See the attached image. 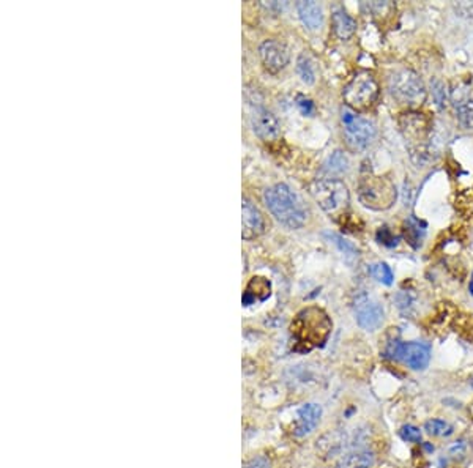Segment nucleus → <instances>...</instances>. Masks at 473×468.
<instances>
[{
    "label": "nucleus",
    "mask_w": 473,
    "mask_h": 468,
    "mask_svg": "<svg viewBox=\"0 0 473 468\" xmlns=\"http://www.w3.org/2000/svg\"><path fill=\"white\" fill-rule=\"evenodd\" d=\"M333 323L324 309L310 306L300 311L290 325L292 339L295 341L297 349L311 350L322 347L332 333Z\"/></svg>",
    "instance_id": "f257e3e1"
},
{
    "label": "nucleus",
    "mask_w": 473,
    "mask_h": 468,
    "mask_svg": "<svg viewBox=\"0 0 473 468\" xmlns=\"http://www.w3.org/2000/svg\"><path fill=\"white\" fill-rule=\"evenodd\" d=\"M263 200L275 219L288 229H300L306 222V208L290 186L284 183L271 186L265 191Z\"/></svg>",
    "instance_id": "f03ea898"
},
{
    "label": "nucleus",
    "mask_w": 473,
    "mask_h": 468,
    "mask_svg": "<svg viewBox=\"0 0 473 468\" xmlns=\"http://www.w3.org/2000/svg\"><path fill=\"white\" fill-rule=\"evenodd\" d=\"M396 197L398 190L388 177L368 174L358 183V199L369 210H388L396 202Z\"/></svg>",
    "instance_id": "7ed1b4c3"
},
{
    "label": "nucleus",
    "mask_w": 473,
    "mask_h": 468,
    "mask_svg": "<svg viewBox=\"0 0 473 468\" xmlns=\"http://www.w3.org/2000/svg\"><path fill=\"white\" fill-rule=\"evenodd\" d=\"M310 192L322 210L330 216H339L349 208L350 192L338 178H320L310 185Z\"/></svg>",
    "instance_id": "20e7f679"
},
{
    "label": "nucleus",
    "mask_w": 473,
    "mask_h": 468,
    "mask_svg": "<svg viewBox=\"0 0 473 468\" xmlns=\"http://www.w3.org/2000/svg\"><path fill=\"white\" fill-rule=\"evenodd\" d=\"M388 90L398 103L411 107L423 104L428 97L423 79L408 68H401L391 73L388 79Z\"/></svg>",
    "instance_id": "39448f33"
},
{
    "label": "nucleus",
    "mask_w": 473,
    "mask_h": 468,
    "mask_svg": "<svg viewBox=\"0 0 473 468\" xmlns=\"http://www.w3.org/2000/svg\"><path fill=\"white\" fill-rule=\"evenodd\" d=\"M381 87L376 77L368 71L357 73L342 90L344 103L355 112H366L377 102Z\"/></svg>",
    "instance_id": "423d86ee"
},
{
    "label": "nucleus",
    "mask_w": 473,
    "mask_h": 468,
    "mask_svg": "<svg viewBox=\"0 0 473 468\" xmlns=\"http://www.w3.org/2000/svg\"><path fill=\"white\" fill-rule=\"evenodd\" d=\"M344 139L352 152H364L376 141L377 128L371 120L358 117L352 111H342Z\"/></svg>",
    "instance_id": "0eeeda50"
},
{
    "label": "nucleus",
    "mask_w": 473,
    "mask_h": 468,
    "mask_svg": "<svg viewBox=\"0 0 473 468\" xmlns=\"http://www.w3.org/2000/svg\"><path fill=\"white\" fill-rule=\"evenodd\" d=\"M355 315L358 325L363 330L376 331L384 323L385 312L379 301L368 297V295H361L355 303Z\"/></svg>",
    "instance_id": "6e6552de"
},
{
    "label": "nucleus",
    "mask_w": 473,
    "mask_h": 468,
    "mask_svg": "<svg viewBox=\"0 0 473 468\" xmlns=\"http://www.w3.org/2000/svg\"><path fill=\"white\" fill-rule=\"evenodd\" d=\"M259 55L263 67L267 68L270 73H279V71L288 67L290 60L288 46L276 40L263 41L259 48Z\"/></svg>",
    "instance_id": "1a4fd4ad"
},
{
    "label": "nucleus",
    "mask_w": 473,
    "mask_h": 468,
    "mask_svg": "<svg viewBox=\"0 0 473 468\" xmlns=\"http://www.w3.org/2000/svg\"><path fill=\"white\" fill-rule=\"evenodd\" d=\"M249 121L253 131L263 141H273L281 133V125H279L278 119L273 112L265 109V107H254L249 115Z\"/></svg>",
    "instance_id": "9d476101"
},
{
    "label": "nucleus",
    "mask_w": 473,
    "mask_h": 468,
    "mask_svg": "<svg viewBox=\"0 0 473 468\" xmlns=\"http://www.w3.org/2000/svg\"><path fill=\"white\" fill-rule=\"evenodd\" d=\"M241 236L245 240H254L257 236L263 234L265 230V221L263 216L251 200L243 199L241 205Z\"/></svg>",
    "instance_id": "9b49d317"
},
{
    "label": "nucleus",
    "mask_w": 473,
    "mask_h": 468,
    "mask_svg": "<svg viewBox=\"0 0 473 468\" xmlns=\"http://www.w3.org/2000/svg\"><path fill=\"white\" fill-rule=\"evenodd\" d=\"M401 361L413 371H425L431 361V347L423 342H404Z\"/></svg>",
    "instance_id": "f8f14e48"
},
{
    "label": "nucleus",
    "mask_w": 473,
    "mask_h": 468,
    "mask_svg": "<svg viewBox=\"0 0 473 468\" xmlns=\"http://www.w3.org/2000/svg\"><path fill=\"white\" fill-rule=\"evenodd\" d=\"M399 125H401V129H403L406 139H408L411 142L421 143L423 141H425L426 134L429 133L428 121L420 112L412 111V112L403 114V117L399 119Z\"/></svg>",
    "instance_id": "ddd939ff"
},
{
    "label": "nucleus",
    "mask_w": 473,
    "mask_h": 468,
    "mask_svg": "<svg viewBox=\"0 0 473 468\" xmlns=\"http://www.w3.org/2000/svg\"><path fill=\"white\" fill-rule=\"evenodd\" d=\"M320 416H322V407L319 404H314V402L305 404L298 410L293 434L297 437H305L308 434H311V432L317 428Z\"/></svg>",
    "instance_id": "4468645a"
},
{
    "label": "nucleus",
    "mask_w": 473,
    "mask_h": 468,
    "mask_svg": "<svg viewBox=\"0 0 473 468\" xmlns=\"http://www.w3.org/2000/svg\"><path fill=\"white\" fill-rule=\"evenodd\" d=\"M297 10L302 23L306 28H310V31H317V28H320L322 24H324V11H322L320 4L312 2V0L298 2Z\"/></svg>",
    "instance_id": "2eb2a0df"
},
{
    "label": "nucleus",
    "mask_w": 473,
    "mask_h": 468,
    "mask_svg": "<svg viewBox=\"0 0 473 468\" xmlns=\"http://www.w3.org/2000/svg\"><path fill=\"white\" fill-rule=\"evenodd\" d=\"M270 290H271V284L268 279L256 276L249 281V284L246 287L245 293H243V305H253L254 301H263L270 297Z\"/></svg>",
    "instance_id": "dca6fc26"
},
{
    "label": "nucleus",
    "mask_w": 473,
    "mask_h": 468,
    "mask_svg": "<svg viewBox=\"0 0 473 468\" xmlns=\"http://www.w3.org/2000/svg\"><path fill=\"white\" fill-rule=\"evenodd\" d=\"M333 31L339 40H349L357 31V21L342 9H336L332 16Z\"/></svg>",
    "instance_id": "f3484780"
},
{
    "label": "nucleus",
    "mask_w": 473,
    "mask_h": 468,
    "mask_svg": "<svg viewBox=\"0 0 473 468\" xmlns=\"http://www.w3.org/2000/svg\"><path fill=\"white\" fill-rule=\"evenodd\" d=\"M456 119L464 129H473V99L467 95H460L453 99Z\"/></svg>",
    "instance_id": "a211bd4d"
},
{
    "label": "nucleus",
    "mask_w": 473,
    "mask_h": 468,
    "mask_svg": "<svg viewBox=\"0 0 473 468\" xmlns=\"http://www.w3.org/2000/svg\"><path fill=\"white\" fill-rule=\"evenodd\" d=\"M374 464V455L368 450L355 451L344 456L339 467L341 468H371Z\"/></svg>",
    "instance_id": "6ab92c4d"
},
{
    "label": "nucleus",
    "mask_w": 473,
    "mask_h": 468,
    "mask_svg": "<svg viewBox=\"0 0 473 468\" xmlns=\"http://www.w3.org/2000/svg\"><path fill=\"white\" fill-rule=\"evenodd\" d=\"M349 170V158L341 150H336L324 164V172L328 175H341Z\"/></svg>",
    "instance_id": "aec40b11"
},
{
    "label": "nucleus",
    "mask_w": 473,
    "mask_h": 468,
    "mask_svg": "<svg viewBox=\"0 0 473 468\" xmlns=\"http://www.w3.org/2000/svg\"><path fill=\"white\" fill-rule=\"evenodd\" d=\"M369 275L374 278L376 281H379V283H382L385 285H391L393 284V271L388 265H386L385 262H377V263H372L369 265Z\"/></svg>",
    "instance_id": "412c9836"
},
{
    "label": "nucleus",
    "mask_w": 473,
    "mask_h": 468,
    "mask_svg": "<svg viewBox=\"0 0 473 468\" xmlns=\"http://www.w3.org/2000/svg\"><path fill=\"white\" fill-rule=\"evenodd\" d=\"M425 430L429 435L434 437H450L453 434L455 429L450 423L443 421V420H429L425 424Z\"/></svg>",
    "instance_id": "4be33fe9"
},
{
    "label": "nucleus",
    "mask_w": 473,
    "mask_h": 468,
    "mask_svg": "<svg viewBox=\"0 0 473 468\" xmlns=\"http://www.w3.org/2000/svg\"><path fill=\"white\" fill-rule=\"evenodd\" d=\"M406 236L413 248H418L423 236H425V229L420 227V222L417 219L411 218L406 222Z\"/></svg>",
    "instance_id": "5701e85b"
},
{
    "label": "nucleus",
    "mask_w": 473,
    "mask_h": 468,
    "mask_svg": "<svg viewBox=\"0 0 473 468\" xmlns=\"http://www.w3.org/2000/svg\"><path fill=\"white\" fill-rule=\"evenodd\" d=\"M325 236H327V239H328L330 241L335 243L336 246L339 248L341 253L346 254V257H349V259H357V257H358V249H357V248L354 246V244L350 243V241L344 240L341 235H336V234H332V232H327Z\"/></svg>",
    "instance_id": "b1692460"
},
{
    "label": "nucleus",
    "mask_w": 473,
    "mask_h": 468,
    "mask_svg": "<svg viewBox=\"0 0 473 468\" xmlns=\"http://www.w3.org/2000/svg\"><path fill=\"white\" fill-rule=\"evenodd\" d=\"M297 71L300 77H302V81L305 84H314L315 81V73H314V68L311 65V60L308 59L305 54H302L298 57V62H297Z\"/></svg>",
    "instance_id": "393cba45"
},
{
    "label": "nucleus",
    "mask_w": 473,
    "mask_h": 468,
    "mask_svg": "<svg viewBox=\"0 0 473 468\" xmlns=\"http://www.w3.org/2000/svg\"><path fill=\"white\" fill-rule=\"evenodd\" d=\"M431 90L437 106L443 109L447 106V99H448V92H447V84L440 81V79H433L431 81Z\"/></svg>",
    "instance_id": "a878e982"
},
{
    "label": "nucleus",
    "mask_w": 473,
    "mask_h": 468,
    "mask_svg": "<svg viewBox=\"0 0 473 468\" xmlns=\"http://www.w3.org/2000/svg\"><path fill=\"white\" fill-rule=\"evenodd\" d=\"M399 236H394L391 230L384 226L377 230V241L384 244V246L386 248H394V246H398V243H399Z\"/></svg>",
    "instance_id": "bb28decb"
},
{
    "label": "nucleus",
    "mask_w": 473,
    "mask_h": 468,
    "mask_svg": "<svg viewBox=\"0 0 473 468\" xmlns=\"http://www.w3.org/2000/svg\"><path fill=\"white\" fill-rule=\"evenodd\" d=\"M396 303H398V309L403 314H408L413 309V303H415V298L412 297L408 292H399L396 295Z\"/></svg>",
    "instance_id": "cd10ccee"
},
{
    "label": "nucleus",
    "mask_w": 473,
    "mask_h": 468,
    "mask_svg": "<svg viewBox=\"0 0 473 468\" xmlns=\"http://www.w3.org/2000/svg\"><path fill=\"white\" fill-rule=\"evenodd\" d=\"M401 437L406 442H412V443H420L421 442V430L418 428L412 426V424H407L403 429H401Z\"/></svg>",
    "instance_id": "c85d7f7f"
},
{
    "label": "nucleus",
    "mask_w": 473,
    "mask_h": 468,
    "mask_svg": "<svg viewBox=\"0 0 473 468\" xmlns=\"http://www.w3.org/2000/svg\"><path fill=\"white\" fill-rule=\"evenodd\" d=\"M245 468H270V460L263 456L254 457L253 460H249Z\"/></svg>",
    "instance_id": "c756f323"
},
{
    "label": "nucleus",
    "mask_w": 473,
    "mask_h": 468,
    "mask_svg": "<svg viewBox=\"0 0 473 468\" xmlns=\"http://www.w3.org/2000/svg\"><path fill=\"white\" fill-rule=\"evenodd\" d=\"M298 106L303 114H306V115L314 114V103L311 102V99H308L305 97H298Z\"/></svg>",
    "instance_id": "7c9ffc66"
},
{
    "label": "nucleus",
    "mask_w": 473,
    "mask_h": 468,
    "mask_svg": "<svg viewBox=\"0 0 473 468\" xmlns=\"http://www.w3.org/2000/svg\"><path fill=\"white\" fill-rule=\"evenodd\" d=\"M464 450H465V445H464V442H455L453 445H451V448H450V455L451 456H457V455H462V452H464Z\"/></svg>",
    "instance_id": "2f4dec72"
},
{
    "label": "nucleus",
    "mask_w": 473,
    "mask_h": 468,
    "mask_svg": "<svg viewBox=\"0 0 473 468\" xmlns=\"http://www.w3.org/2000/svg\"><path fill=\"white\" fill-rule=\"evenodd\" d=\"M469 292L473 295V273H472V279H470V284H469Z\"/></svg>",
    "instance_id": "473e14b6"
},
{
    "label": "nucleus",
    "mask_w": 473,
    "mask_h": 468,
    "mask_svg": "<svg viewBox=\"0 0 473 468\" xmlns=\"http://www.w3.org/2000/svg\"><path fill=\"white\" fill-rule=\"evenodd\" d=\"M470 385H472V388H473V376L470 377Z\"/></svg>",
    "instance_id": "72a5a7b5"
}]
</instances>
